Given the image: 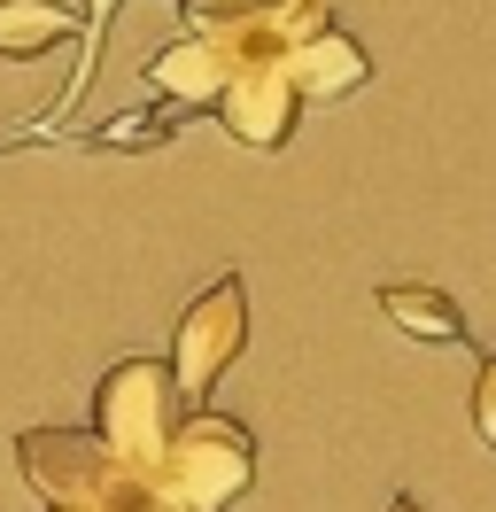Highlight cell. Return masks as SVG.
Returning a JSON list of instances; mask_svg holds the SVG:
<instances>
[{"label":"cell","mask_w":496,"mask_h":512,"mask_svg":"<svg viewBox=\"0 0 496 512\" xmlns=\"http://www.w3.org/2000/svg\"><path fill=\"white\" fill-rule=\"evenodd\" d=\"M179 373H171V357H124V365H109L101 373V388H93V435L109 443V458H117L124 474H163V458H171V443H179Z\"/></svg>","instance_id":"obj_1"},{"label":"cell","mask_w":496,"mask_h":512,"mask_svg":"<svg viewBox=\"0 0 496 512\" xmlns=\"http://www.w3.org/2000/svg\"><path fill=\"white\" fill-rule=\"evenodd\" d=\"M16 466L47 512H132V497L148 489V474H124L93 427H24Z\"/></svg>","instance_id":"obj_2"},{"label":"cell","mask_w":496,"mask_h":512,"mask_svg":"<svg viewBox=\"0 0 496 512\" xmlns=\"http://www.w3.org/2000/svg\"><path fill=\"white\" fill-rule=\"evenodd\" d=\"M155 489H163L171 505H186V512L241 505L248 489H256V435H248L241 419H225V412H186V427H179V443H171V458H163Z\"/></svg>","instance_id":"obj_3"},{"label":"cell","mask_w":496,"mask_h":512,"mask_svg":"<svg viewBox=\"0 0 496 512\" xmlns=\"http://www.w3.org/2000/svg\"><path fill=\"white\" fill-rule=\"evenodd\" d=\"M241 350H248V288H241V272H217L210 288L179 311V326H171V373H179V396H186V404L210 396Z\"/></svg>","instance_id":"obj_4"},{"label":"cell","mask_w":496,"mask_h":512,"mask_svg":"<svg viewBox=\"0 0 496 512\" xmlns=\"http://www.w3.org/2000/svg\"><path fill=\"white\" fill-rule=\"evenodd\" d=\"M217 117H225V132H233L241 148H256V156H279V148L295 140L303 94H295V78H287V70H248V78H233V86H225Z\"/></svg>","instance_id":"obj_5"},{"label":"cell","mask_w":496,"mask_h":512,"mask_svg":"<svg viewBox=\"0 0 496 512\" xmlns=\"http://www.w3.org/2000/svg\"><path fill=\"white\" fill-rule=\"evenodd\" d=\"M140 78L155 86V101H163V109L194 117V109H217V101H225L233 63H225V47H217L210 32H186V39H171V47H155Z\"/></svg>","instance_id":"obj_6"},{"label":"cell","mask_w":496,"mask_h":512,"mask_svg":"<svg viewBox=\"0 0 496 512\" xmlns=\"http://www.w3.org/2000/svg\"><path fill=\"white\" fill-rule=\"evenodd\" d=\"M372 303H380V319L396 326V334H411V342H434V350L465 342V311H458V295H450V288H427V280H388Z\"/></svg>","instance_id":"obj_7"},{"label":"cell","mask_w":496,"mask_h":512,"mask_svg":"<svg viewBox=\"0 0 496 512\" xmlns=\"http://www.w3.org/2000/svg\"><path fill=\"white\" fill-rule=\"evenodd\" d=\"M287 78H295V94H303V101H341V94H357V86L372 78V55L334 24V32H318L303 55L287 63Z\"/></svg>","instance_id":"obj_8"},{"label":"cell","mask_w":496,"mask_h":512,"mask_svg":"<svg viewBox=\"0 0 496 512\" xmlns=\"http://www.w3.org/2000/svg\"><path fill=\"white\" fill-rule=\"evenodd\" d=\"M78 32L70 0H0V63H39Z\"/></svg>","instance_id":"obj_9"},{"label":"cell","mask_w":496,"mask_h":512,"mask_svg":"<svg viewBox=\"0 0 496 512\" xmlns=\"http://www.w3.org/2000/svg\"><path fill=\"white\" fill-rule=\"evenodd\" d=\"M179 132V109H132V117H109L101 132H86V148H140V140H171Z\"/></svg>","instance_id":"obj_10"},{"label":"cell","mask_w":496,"mask_h":512,"mask_svg":"<svg viewBox=\"0 0 496 512\" xmlns=\"http://www.w3.org/2000/svg\"><path fill=\"white\" fill-rule=\"evenodd\" d=\"M473 435L496 450V350L481 357V381H473Z\"/></svg>","instance_id":"obj_11"},{"label":"cell","mask_w":496,"mask_h":512,"mask_svg":"<svg viewBox=\"0 0 496 512\" xmlns=\"http://www.w3.org/2000/svg\"><path fill=\"white\" fill-rule=\"evenodd\" d=\"M186 16H202V24H225V16H248V8H264V0H179Z\"/></svg>","instance_id":"obj_12"},{"label":"cell","mask_w":496,"mask_h":512,"mask_svg":"<svg viewBox=\"0 0 496 512\" xmlns=\"http://www.w3.org/2000/svg\"><path fill=\"white\" fill-rule=\"evenodd\" d=\"M132 512H186V505H171V497H163V489H155V481H148V489L132 497Z\"/></svg>","instance_id":"obj_13"},{"label":"cell","mask_w":496,"mask_h":512,"mask_svg":"<svg viewBox=\"0 0 496 512\" xmlns=\"http://www.w3.org/2000/svg\"><path fill=\"white\" fill-rule=\"evenodd\" d=\"M388 512H427V505H419V497H396V505H388Z\"/></svg>","instance_id":"obj_14"},{"label":"cell","mask_w":496,"mask_h":512,"mask_svg":"<svg viewBox=\"0 0 496 512\" xmlns=\"http://www.w3.org/2000/svg\"><path fill=\"white\" fill-rule=\"evenodd\" d=\"M86 8H109V0H86Z\"/></svg>","instance_id":"obj_15"}]
</instances>
